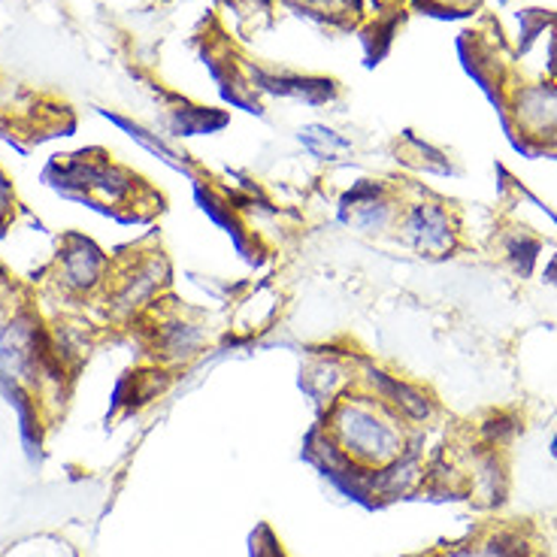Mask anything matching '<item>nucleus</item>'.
<instances>
[{"label":"nucleus","mask_w":557,"mask_h":557,"mask_svg":"<svg viewBox=\"0 0 557 557\" xmlns=\"http://www.w3.org/2000/svg\"><path fill=\"white\" fill-rule=\"evenodd\" d=\"M331 421L336 443L358 463L385 467L400 455V428L376 400H339Z\"/></svg>","instance_id":"obj_1"},{"label":"nucleus","mask_w":557,"mask_h":557,"mask_svg":"<svg viewBox=\"0 0 557 557\" xmlns=\"http://www.w3.org/2000/svg\"><path fill=\"white\" fill-rule=\"evenodd\" d=\"M406 239L416 246L418 251H440L451 249V222L443 209L436 203H418L406 212V219L400 222Z\"/></svg>","instance_id":"obj_2"},{"label":"nucleus","mask_w":557,"mask_h":557,"mask_svg":"<svg viewBox=\"0 0 557 557\" xmlns=\"http://www.w3.org/2000/svg\"><path fill=\"white\" fill-rule=\"evenodd\" d=\"M394 215H397V222H400V209L391 203L388 195H385V188H379V185L358 188V191L348 195L346 203H343V219H346L348 224L367 231V234L382 231Z\"/></svg>","instance_id":"obj_3"},{"label":"nucleus","mask_w":557,"mask_h":557,"mask_svg":"<svg viewBox=\"0 0 557 557\" xmlns=\"http://www.w3.org/2000/svg\"><path fill=\"white\" fill-rule=\"evenodd\" d=\"M300 143L307 146L309 152L319 154L321 161H334L339 154H346L351 146H348V139H343L336 131L324 125H309L300 131Z\"/></svg>","instance_id":"obj_4"},{"label":"nucleus","mask_w":557,"mask_h":557,"mask_svg":"<svg viewBox=\"0 0 557 557\" xmlns=\"http://www.w3.org/2000/svg\"><path fill=\"white\" fill-rule=\"evenodd\" d=\"M0 191H7V185H3V180H0ZM0 215H3V209H0Z\"/></svg>","instance_id":"obj_5"}]
</instances>
